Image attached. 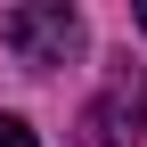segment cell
Instances as JSON below:
<instances>
[{"label":"cell","mask_w":147,"mask_h":147,"mask_svg":"<svg viewBox=\"0 0 147 147\" xmlns=\"http://www.w3.org/2000/svg\"><path fill=\"white\" fill-rule=\"evenodd\" d=\"M139 33H147V0H139Z\"/></svg>","instance_id":"277c9868"},{"label":"cell","mask_w":147,"mask_h":147,"mask_svg":"<svg viewBox=\"0 0 147 147\" xmlns=\"http://www.w3.org/2000/svg\"><path fill=\"white\" fill-rule=\"evenodd\" d=\"M139 131H147V90L131 65H115L106 90L82 106V147H139Z\"/></svg>","instance_id":"7a4b0ae2"},{"label":"cell","mask_w":147,"mask_h":147,"mask_svg":"<svg viewBox=\"0 0 147 147\" xmlns=\"http://www.w3.org/2000/svg\"><path fill=\"white\" fill-rule=\"evenodd\" d=\"M0 41H8L25 65H65L74 49H82V16H74L65 0H25V8L0 16Z\"/></svg>","instance_id":"6da1fadb"},{"label":"cell","mask_w":147,"mask_h":147,"mask_svg":"<svg viewBox=\"0 0 147 147\" xmlns=\"http://www.w3.org/2000/svg\"><path fill=\"white\" fill-rule=\"evenodd\" d=\"M0 147H33V123L25 115H0Z\"/></svg>","instance_id":"3957f363"}]
</instances>
